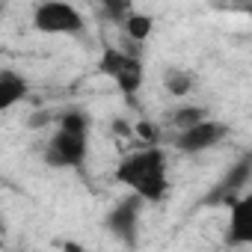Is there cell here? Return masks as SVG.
I'll use <instances>...</instances> for the list:
<instances>
[{
	"label": "cell",
	"mask_w": 252,
	"mask_h": 252,
	"mask_svg": "<svg viewBox=\"0 0 252 252\" xmlns=\"http://www.w3.org/2000/svg\"><path fill=\"white\" fill-rule=\"evenodd\" d=\"M116 181L128 187L143 202H160L169 193V166L160 146H146L140 152L125 155L116 166Z\"/></svg>",
	"instance_id": "6da1fadb"
},
{
	"label": "cell",
	"mask_w": 252,
	"mask_h": 252,
	"mask_svg": "<svg viewBox=\"0 0 252 252\" xmlns=\"http://www.w3.org/2000/svg\"><path fill=\"white\" fill-rule=\"evenodd\" d=\"M89 128H92L89 113L77 107L63 110L57 119V131L42 152L45 163L51 169H77L89 152Z\"/></svg>",
	"instance_id": "7a4b0ae2"
},
{
	"label": "cell",
	"mask_w": 252,
	"mask_h": 252,
	"mask_svg": "<svg viewBox=\"0 0 252 252\" xmlns=\"http://www.w3.org/2000/svg\"><path fill=\"white\" fill-rule=\"evenodd\" d=\"M98 71L113 77L119 92L134 101V95L143 89V80H146V71H143V60L140 57H128L122 48H104L101 60H98Z\"/></svg>",
	"instance_id": "3957f363"
},
{
	"label": "cell",
	"mask_w": 252,
	"mask_h": 252,
	"mask_svg": "<svg viewBox=\"0 0 252 252\" xmlns=\"http://www.w3.org/2000/svg\"><path fill=\"white\" fill-rule=\"evenodd\" d=\"M33 27L48 36H80L86 21L71 3L51 0V3H39L33 9Z\"/></svg>",
	"instance_id": "277c9868"
},
{
	"label": "cell",
	"mask_w": 252,
	"mask_h": 252,
	"mask_svg": "<svg viewBox=\"0 0 252 252\" xmlns=\"http://www.w3.org/2000/svg\"><path fill=\"white\" fill-rule=\"evenodd\" d=\"M249 178H252V155H240V160L231 163L228 172L211 187V193L202 199V205H208V208H231L240 196H246Z\"/></svg>",
	"instance_id": "5b68a950"
},
{
	"label": "cell",
	"mask_w": 252,
	"mask_h": 252,
	"mask_svg": "<svg viewBox=\"0 0 252 252\" xmlns=\"http://www.w3.org/2000/svg\"><path fill=\"white\" fill-rule=\"evenodd\" d=\"M143 199L140 196H134V193H128V196H122L113 208H110V214H107V220H104V225L128 246V249H134L137 246V240H140V217H143Z\"/></svg>",
	"instance_id": "8992f818"
},
{
	"label": "cell",
	"mask_w": 252,
	"mask_h": 252,
	"mask_svg": "<svg viewBox=\"0 0 252 252\" xmlns=\"http://www.w3.org/2000/svg\"><path fill=\"white\" fill-rule=\"evenodd\" d=\"M228 134H231V131H228V125H225V122L205 119V122L193 125V128L175 134V146H178V152H184V155H199V152L217 149Z\"/></svg>",
	"instance_id": "52a82bcc"
},
{
	"label": "cell",
	"mask_w": 252,
	"mask_h": 252,
	"mask_svg": "<svg viewBox=\"0 0 252 252\" xmlns=\"http://www.w3.org/2000/svg\"><path fill=\"white\" fill-rule=\"evenodd\" d=\"M228 231H225V240L228 246H243L252 240V196H240L231 208H228Z\"/></svg>",
	"instance_id": "ba28073f"
},
{
	"label": "cell",
	"mask_w": 252,
	"mask_h": 252,
	"mask_svg": "<svg viewBox=\"0 0 252 252\" xmlns=\"http://www.w3.org/2000/svg\"><path fill=\"white\" fill-rule=\"evenodd\" d=\"M27 92H30V83L18 71H12V68L0 71V113L9 110V107H15L18 101H24Z\"/></svg>",
	"instance_id": "9c48e42d"
},
{
	"label": "cell",
	"mask_w": 252,
	"mask_h": 252,
	"mask_svg": "<svg viewBox=\"0 0 252 252\" xmlns=\"http://www.w3.org/2000/svg\"><path fill=\"white\" fill-rule=\"evenodd\" d=\"M152 27H155V18L146 15V12H137V9H134L128 18H125V24H122V30H125V36H128V42H134V45L146 42V39L152 36Z\"/></svg>",
	"instance_id": "30bf717a"
},
{
	"label": "cell",
	"mask_w": 252,
	"mask_h": 252,
	"mask_svg": "<svg viewBox=\"0 0 252 252\" xmlns=\"http://www.w3.org/2000/svg\"><path fill=\"white\" fill-rule=\"evenodd\" d=\"M193 86H196L193 71H187V68H166V71H163V89H166L169 95L184 98V95H190Z\"/></svg>",
	"instance_id": "8fae6325"
},
{
	"label": "cell",
	"mask_w": 252,
	"mask_h": 252,
	"mask_svg": "<svg viewBox=\"0 0 252 252\" xmlns=\"http://www.w3.org/2000/svg\"><path fill=\"white\" fill-rule=\"evenodd\" d=\"M205 119H211V116L199 104H181L178 110L169 113V122H172V128H178V134L187 131V128H193V125H199V122H205Z\"/></svg>",
	"instance_id": "7c38bea8"
},
{
	"label": "cell",
	"mask_w": 252,
	"mask_h": 252,
	"mask_svg": "<svg viewBox=\"0 0 252 252\" xmlns=\"http://www.w3.org/2000/svg\"><path fill=\"white\" fill-rule=\"evenodd\" d=\"M131 12H134L131 3H104V6H101V15L110 18L113 24H125V18H128Z\"/></svg>",
	"instance_id": "4fadbf2b"
},
{
	"label": "cell",
	"mask_w": 252,
	"mask_h": 252,
	"mask_svg": "<svg viewBox=\"0 0 252 252\" xmlns=\"http://www.w3.org/2000/svg\"><path fill=\"white\" fill-rule=\"evenodd\" d=\"M134 134H140V137H143L149 146H158V143H160V131L155 128L152 122H140L137 128H134Z\"/></svg>",
	"instance_id": "5bb4252c"
},
{
	"label": "cell",
	"mask_w": 252,
	"mask_h": 252,
	"mask_svg": "<svg viewBox=\"0 0 252 252\" xmlns=\"http://www.w3.org/2000/svg\"><path fill=\"white\" fill-rule=\"evenodd\" d=\"M51 122V113H36V116H30V128H42V125H48Z\"/></svg>",
	"instance_id": "9a60e30c"
},
{
	"label": "cell",
	"mask_w": 252,
	"mask_h": 252,
	"mask_svg": "<svg viewBox=\"0 0 252 252\" xmlns=\"http://www.w3.org/2000/svg\"><path fill=\"white\" fill-rule=\"evenodd\" d=\"M63 252H89V249L80 246V243H74V240H63Z\"/></svg>",
	"instance_id": "2e32d148"
}]
</instances>
